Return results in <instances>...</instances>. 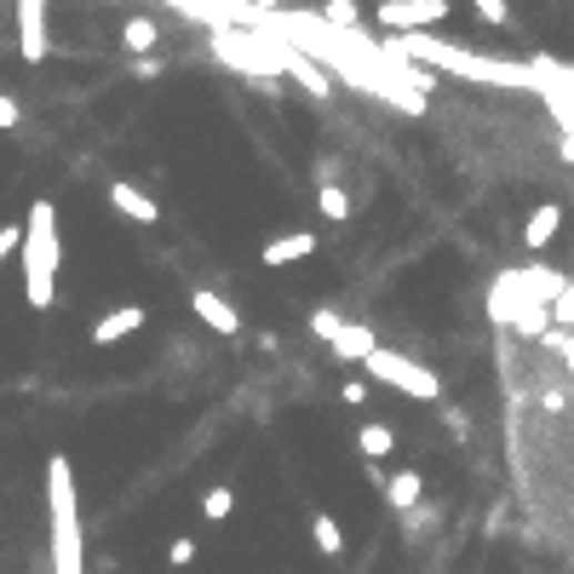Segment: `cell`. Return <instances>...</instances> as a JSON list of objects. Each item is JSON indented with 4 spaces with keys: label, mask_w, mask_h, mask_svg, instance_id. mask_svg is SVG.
I'll return each instance as SVG.
<instances>
[{
    "label": "cell",
    "mask_w": 574,
    "mask_h": 574,
    "mask_svg": "<svg viewBox=\"0 0 574 574\" xmlns=\"http://www.w3.org/2000/svg\"><path fill=\"white\" fill-rule=\"evenodd\" d=\"M47 523H52V574H87L81 500H75V465H70V454H52L47 460Z\"/></svg>",
    "instance_id": "6da1fadb"
},
{
    "label": "cell",
    "mask_w": 574,
    "mask_h": 574,
    "mask_svg": "<svg viewBox=\"0 0 574 574\" xmlns=\"http://www.w3.org/2000/svg\"><path fill=\"white\" fill-rule=\"evenodd\" d=\"M58 259H63L58 208H52V201H36L29 219H23V299H29V311H52V299H58Z\"/></svg>",
    "instance_id": "7a4b0ae2"
},
{
    "label": "cell",
    "mask_w": 574,
    "mask_h": 574,
    "mask_svg": "<svg viewBox=\"0 0 574 574\" xmlns=\"http://www.w3.org/2000/svg\"><path fill=\"white\" fill-rule=\"evenodd\" d=\"M213 58L235 75H259V81H288V41L270 36V29H253V23H224L208 36Z\"/></svg>",
    "instance_id": "3957f363"
},
{
    "label": "cell",
    "mask_w": 574,
    "mask_h": 574,
    "mask_svg": "<svg viewBox=\"0 0 574 574\" xmlns=\"http://www.w3.org/2000/svg\"><path fill=\"white\" fill-rule=\"evenodd\" d=\"M362 374L380 380V385H391V391H402V396H414V402H436V396H443V374H436V367L402 356V351H391V345H374V356L362 362Z\"/></svg>",
    "instance_id": "277c9868"
},
{
    "label": "cell",
    "mask_w": 574,
    "mask_h": 574,
    "mask_svg": "<svg viewBox=\"0 0 574 574\" xmlns=\"http://www.w3.org/2000/svg\"><path fill=\"white\" fill-rule=\"evenodd\" d=\"M311 333H316V340L340 356V362H351V367H362L367 356H374V345H380V333L367 328V322H345L340 311H328V305L311 311Z\"/></svg>",
    "instance_id": "5b68a950"
},
{
    "label": "cell",
    "mask_w": 574,
    "mask_h": 574,
    "mask_svg": "<svg viewBox=\"0 0 574 574\" xmlns=\"http://www.w3.org/2000/svg\"><path fill=\"white\" fill-rule=\"evenodd\" d=\"M449 18V0H380L374 7V23L385 36H414V29H431Z\"/></svg>",
    "instance_id": "8992f818"
},
{
    "label": "cell",
    "mask_w": 574,
    "mask_h": 574,
    "mask_svg": "<svg viewBox=\"0 0 574 574\" xmlns=\"http://www.w3.org/2000/svg\"><path fill=\"white\" fill-rule=\"evenodd\" d=\"M316 230H282V235H270V242L259 248V264L264 270H288V264H305L316 253Z\"/></svg>",
    "instance_id": "52a82bcc"
},
{
    "label": "cell",
    "mask_w": 574,
    "mask_h": 574,
    "mask_svg": "<svg viewBox=\"0 0 574 574\" xmlns=\"http://www.w3.org/2000/svg\"><path fill=\"white\" fill-rule=\"evenodd\" d=\"M190 311L208 322L219 340H235V333H242V311H235L219 288H195V293H190Z\"/></svg>",
    "instance_id": "ba28073f"
},
{
    "label": "cell",
    "mask_w": 574,
    "mask_h": 574,
    "mask_svg": "<svg viewBox=\"0 0 574 574\" xmlns=\"http://www.w3.org/2000/svg\"><path fill=\"white\" fill-rule=\"evenodd\" d=\"M18 7V41H23V58L41 63L47 58V0H12Z\"/></svg>",
    "instance_id": "9c48e42d"
},
{
    "label": "cell",
    "mask_w": 574,
    "mask_h": 574,
    "mask_svg": "<svg viewBox=\"0 0 574 574\" xmlns=\"http://www.w3.org/2000/svg\"><path fill=\"white\" fill-rule=\"evenodd\" d=\"M110 208H115L121 219H132V224H161V201L144 195L139 184H127V179L110 184Z\"/></svg>",
    "instance_id": "30bf717a"
},
{
    "label": "cell",
    "mask_w": 574,
    "mask_h": 574,
    "mask_svg": "<svg viewBox=\"0 0 574 574\" xmlns=\"http://www.w3.org/2000/svg\"><path fill=\"white\" fill-rule=\"evenodd\" d=\"M150 316H144V305H121V311H104L92 322V345L104 351V345H115V340H132V333H139Z\"/></svg>",
    "instance_id": "8fae6325"
},
{
    "label": "cell",
    "mask_w": 574,
    "mask_h": 574,
    "mask_svg": "<svg viewBox=\"0 0 574 574\" xmlns=\"http://www.w3.org/2000/svg\"><path fill=\"white\" fill-rule=\"evenodd\" d=\"M288 81H293L299 92H311V98H333V75L322 70L311 52H299L293 41H288Z\"/></svg>",
    "instance_id": "7c38bea8"
},
{
    "label": "cell",
    "mask_w": 574,
    "mask_h": 574,
    "mask_svg": "<svg viewBox=\"0 0 574 574\" xmlns=\"http://www.w3.org/2000/svg\"><path fill=\"white\" fill-rule=\"evenodd\" d=\"M563 230V201H540V208L523 219V248L540 253V248H552V235Z\"/></svg>",
    "instance_id": "4fadbf2b"
},
{
    "label": "cell",
    "mask_w": 574,
    "mask_h": 574,
    "mask_svg": "<svg viewBox=\"0 0 574 574\" xmlns=\"http://www.w3.org/2000/svg\"><path fill=\"white\" fill-rule=\"evenodd\" d=\"M155 47H161V23H155V18H127V23H121V52L150 58Z\"/></svg>",
    "instance_id": "5bb4252c"
},
{
    "label": "cell",
    "mask_w": 574,
    "mask_h": 574,
    "mask_svg": "<svg viewBox=\"0 0 574 574\" xmlns=\"http://www.w3.org/2000/svg\"><path fill=\"white\" fill-rule=\"evenodd\" d=\"M420 494H425L420 471H391V483H385V505H391V512H414Z\"/></svg>",
    "instance_id": "9a60e30c"
},
{
    "label": "cell",
    "mask_w": 574,
    "mask_h": 574,
    "mask_svg": "<svg viewBox=\"0 0 574 574\" xmlns=\"http://www.w3.org/2000/svg\"><path fill=\"white\" fill-rule=\"evenodd\" d=\"M311 540H316V552L333 563V557H345V528H340V517L333 512H316L311 517Z\"/></svg>",
    "instance_id": "2e32d148"
},
{
    "label": "cell",
    "mask_w": 574,
    "mask_h": 574,
    "mask_svg": "<svg viewBox=\"0 0 574 574\" xmlns=\"http://www.w3.org/2000/svg\"><path fill=\"white\" fill-rule=\"evenodd\" d=\"M356 449H362L367 460H391V449H396V431H391L385 420H367V425L356 431Z\"/></svg>",
    "instance_id": "e0dca14e"
},
{
    "label": "cell",
    "mask_w": 574,
    "mask_h": 574,
    "mask_svg": "<svg viewBox=\"0 0 574 574\" xmlns=\"http://www.w3.org/2000/svg\"><path fill=\"white\" fill-rule=\"evenodd\" d=\"M316 208H322L328 224H345V219H351V190H345V184H322V190H316Z\"/></svg>",
    "instance_id": "ac0fdd59"
},
{
    "label": "cell",
    "mask_w": 574,
    "mask_h": 574,
    "mask_svg": "<svg viewBox=\"0 0 574 574\" xmlns=\"http://www.w3.org/2000/svg\"><path fill=\"white\" fill-rule=\"evenodd\" d=\"M235 512V494L219 483V489H208V494H201V517H208V523H224Z\"/></svg>",
    "instance_id": "d6986e66"
},
{
    "label": "cell",
    "mask_w": 574,
    "mask_h": 574,
    "mask_svg": "<svg viewBox=\"0 0 574 574\" xmlns=\"http://www.w3.org/2000/svg\"><path fill=\"white\" fill-rule=\"evenodd\" d=\"M322 23H333V29H362V7H356V0H328Z\"/></svg>",
    "instance_id": "ffe728a7"
},
{
    "label": "cell",
    "mask_w": 574,
    "mask_h": 574,
    "mask_svg": "<svg viewBox=\"0 0 574 574\" xmlns=\"http://www.w3.org/2000/svg\"><path fill=\"white\" fill-rule=\"evenodd\" d=\"M471 7H477V18H483L489 29H505V23H512V7H505V0H471Z\"/></svg>",
    "instance_id": "44dd1931"
},
{
    "label": "cell",
    "mask_w": 574,
    "mask_h": 574,
    "mask_svg": "<svg viewBox=\"0 0 574 574\" xmlns=\"http://www.w3.org/2000/svg\"><path fill=\"white\" fill-rule=\"evenodd\" d=\"M552 328H563V333L574 328V282H568L557 299H552Z\"/></svg>",
    "instance_id": "7402d4cb"
},
{
    "label": "cell",
    "mask_w": 574,
    "mask_h": 574,
    "mask_svg": "<svg viewBox=\"0 0 574 574\" xmlns=\"http://www.w3.org/2000/svg\"><path fill=\"white\" fill-rule=\"evenodd\" d=\"M12 127H23V104L12 92H0V132H12Z\"/></svg>",
    "instance_id": "603a6c76"
},
{
    "label": "cell",
    "mask_w": 574,
    "mask_h": 574,
    "mask_svg": "<svg viewBox=\"0 0 574 574\" xmlns=\"http://www.w3.org/2000/svg\"><path fill=\"white\" fill-rule=\"evenodd\" d=\"M195 552H201L195 540H173V546H167V563H173V568H190V563H195Z\"/></svg>",
    "instance_id": "cb8c5ba5"
},
{
    "label": "cell",
    "mask_w": 574,
    "mask_h": 574,
    "mask_svg": "<svg viewBox=\"0 0 574 574\" xmlns=\"http://www.w3.org/2000/svg\"><path fill=\"white\" fill-rule=\"evenodd\" d=\"M23 248V224H0V259H12Z\"/></svg>",
    "instance_id": "d4e9b609"
},
{
    "label": "cell",
    "mask_w": 574,
    "mask_h": 574,
    "mask_svg": "<svg viewBox=\"0 0 574 574\" xmlns=\"http://www.w3.org/2000/svg\"><path fill=\"white\" fill-rule=\"evenodd\" d=\"M557 155H563V161L574 167V132H563V139H557Z\"/></svg>",
    "instance_id": "484cf974"
},
{
    "label": "cell",
    "mask_w": 574,
    "mask_h": 574,
    "mask_svg": "<svg viewBox=\"0 0 574 574\" xmlns=\"http://www.w3.org/2000/svg\"><path fill=\"white\" fill-rule=\"evenodd\" d=\"M253 12H288V0H253Z\"/></svg>",
    "instance_id": "4316f807"
},
{
    "label": "cell",
    "mask_w": 574,
    "mask_h": 574,
    "mask_svg": "<svg viewBox=\"0 0 574 574\" xmlns=\"http://www.w3.org/2000/svg\"><path fill=\"white\" fill-rule=\"evenodd\" d=\"M235 7H253V0H235Z\"/></svg>",
    "instance_id": "83f0119b"
}]
</instances>
